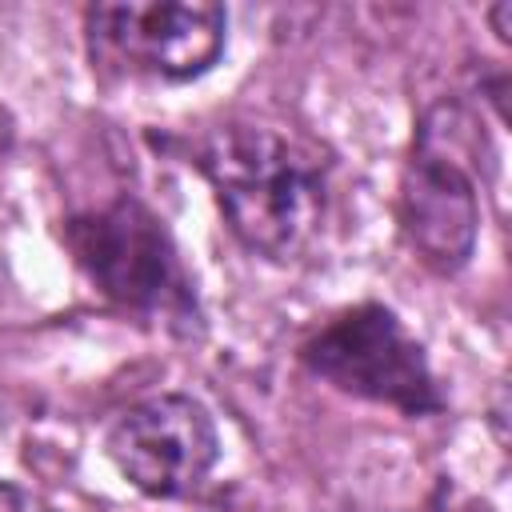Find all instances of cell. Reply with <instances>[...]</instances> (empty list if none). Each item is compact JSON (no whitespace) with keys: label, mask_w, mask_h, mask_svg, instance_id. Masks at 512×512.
Segmentation results:
<instances>
[{"label":"cell","mask_w":512,"mask_h":512,"mask_svg":"<svg viewBox=\"0 0 512 512\" xmlns=\"http://www.w3.org/2000/svg\"><path fill=\"white\" fill-rule=\"evenodd\" d=\"M200 168L232 232L268 260H300L328 220V160L300 136L264 124H228L208 136Z\"/></svg>","instance_id":"obj_1"},{"label":"cell","mask_w":512,"mask_h":512,"mask_svg":"<svg viewBox=\"0 0 512 512\" xmlns=\"http://www.w3.org/2000/svg\"><path fill=\"white\" fill-rule=\"evenodd\" d=\"M480 152V128L460 104H436L420 120L400 180V224L420 260L440 272H456L476 248Z\"/></svg>","instance_id":"obj_2"},{"label":"cell","mask_w":512,"mask_h":512,"mask_svg":"<svg viewBox=\"0 0 512 512\" xmlns=\"http://www.w3.org/2000/svg\"><path fill=\"white\" fill-rule=\"evenodd\" d=\"M64 240L84 268V276L124 308L152 312L164 320H196L192 280L164 220L136 196H116L112 204L76 216Z\"/></svg>","instance_id":"obj_3"},{"label":"cell","mask_w":512,"mask_h":512,"mask_svg":"<svg viewBox=\"0 0 512 512\" xmlns=\"http://www.w3.org/2000/svg\"><path fill=\"white\" fill-rule=\"evenodd\" d=\"M300 356L332 388L400 408L404 416H432L444 408L420 340L384 304L340 312L300 348Z\"/></svg>","instance_id":"obj_4"},{"label":"cell","mask_w":512,"mask_h":512,"mask_svg":"<svg viewBox=\"0 0 512 512\" xmlns=\"http://www.w3.org/2000/svg\"><path fill=\"white\" fill-rule=\"evenodd\" d=\"M224 24V8L204 0L92 4L88 48L96 64L128 76L192 80L216 64L224 48Z\"/></svg>","instance_id":"obj_5"},{"label":"cell","mask_w":512,"mask_h":512,"mask_svg":"<svg viewBox=\"0 0 512 512\" xmlns=\"http://www.w3.org/2000/svg\"><path fill=\"white\" fill-rule=\"evenodd\" d=\"M108 456L148 496H184L216 464L220 440L208 408L192 396H152L128 408L108 432Z\"/></svg>","instance_id":"obj_6"},{"label":"cell","mask_w":512,"mask_h":512,"mask_svg":"<svg viewBox=\"0 0 512 512\" xmlns=\"http://www.w3.org/2000/svg\"><path fill=\"white\" fill-rule=\"evenodd\" d=\"M0 512H52V508L40 504L32 492H24V488L0 480Z\"/></svg>","instance_id":"obj_7"}]
</instances>
